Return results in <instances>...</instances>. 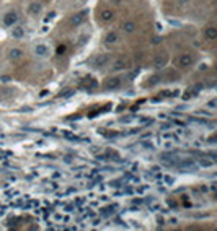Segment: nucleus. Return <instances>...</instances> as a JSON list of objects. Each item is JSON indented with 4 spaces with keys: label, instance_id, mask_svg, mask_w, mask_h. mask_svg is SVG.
<instances>
[{
    "label": "nucleus",
    "instance_id": "f257e3e1",
    "mask_svg": "<svg viewBox=\"0 0 217 231\" xmlns=\"http://www.w3.org/2000/svg\"><path fill=\"white\" fill-rule=\"evenodd\" d=\"M108 62H109V54H100V56H96L93 59L91 65H93L95 68H100V67H105Z\"/></svg>",
    "mask_w": 217,
    "mask_h": 231
},
{
    "label": "nucleus",
    "instance_id": "9b49d317",
    "mask_svg": "<svg viewBox=\"0 0 217 231\" xmlns=\"http://www.w3.org/2000/svg\"><path fill=\"white\" fill-rule=\"evenodd\" d=\"M21 56H23V51L18 49V47H13V49H10V51H8V54H7V57H8L10 60H18V59H21Z\"/></svg>",
    "mask_w": 217,
    "mask_h": 231
},
{
    "label": "nucleus",
    "instance_id": "423d86ee",
    "mask_svg": "<svg viewBox=\"0 0 217 231\" xmlns=\"http://www.w3.org/2000/svg\"><path fill=\"white\" fill-rule=\"evenodd\" d=\"M119 85H121V78H119V77H109L108 80L105 81V88H106V90H116Z\"/></svg>",
    "mask_w": 217,
    "mask_h": 231
},
{
    "label": "nucleus",
    "instance_id": "a211bd4d",
    "mask_svg": "<svg viewBox=\"0 0 217 231\" xmlns=\"http://www.w3.org/2000/svg\"><path fill=\"white\" fill-rule=\"evenodd\" d=\"M64 51H65V46H59V47H57V54H64Z\"/></svg>",
    "mask_w": 217,
    "mask_h": 231
},
{
    "label": "nucleus",
    "instance_id": "f03ea898",
    "mask_svg": "<svg viewBox=\"0 0 217 231\" xmlns=\"http://www.w3.org/2000/svg\"><path fill=\"white\" fill-rule=\"evenodd\" d=\"M18 18H20V16H18V13L15 10L13 11H7L5 16H4V25L5 26H13L15 23L18 21Z\"/></svg>",
    "mask_w": 217,
    "mask_h": 231
},
{
    "label": "nucleus",
    "instance_id": "6e6552de",
    "mask_svg": "<svg viewBox=\"0 0 217 231\" xmlns=\"http://www.w3.org/2000/svg\"><path fill=\"white\" fill-rule=\"evenodd\" d=\"M98 86V81L95 80V78L91 77H87L82 80V88H87V90H93V88Z\"/></svg>",
    "mask_w": 217,
    "mask_h": 231
},
{
    "label": "nucleus",
    "instance_id": "6ab92c4d",
    "mask_svg": "<svg viewBox=\"0 0 217 231\" xmlns=\"http://www.w3.org/2000/svg\"><path fill=\"white\" fill-rule=\"evenodd\" d=\"M201 165H203V166H211V165H212V161H204L203 160V161H201Z\"/></svg>",
    "mask_w": 217,
    "mask_h": 231
},
{
    "label": "nucleus",
    "instance_id": "f3484780",
    "mask_svg": "<svg viewBox=\"0 0 217 231\" xmlns=\"http://www.w3.org/2000/svg\"><path fill=\"white\" fill-rule=\"evenodd\" d=\"M72 93H74V91H72V90H65V91H64V93H62V95H60V96H62V98H65V96H70V95H72Z\"/></svg>",
    "mask_w": 217,
    "mask_h": 231
},
{
    "label": "nucleus",
    "instance_id": "20e7f679",
    "mask_svg": "<svg viewBox=\"0 0 217 231\" xmlns=\"http://www.w3.org/2000/svg\"><path fill=\"white\" fill-rule=\"evenodd\" d=\"M167 63H168V56L165 52L158 54V56L154 59V67H155V68H163Z\"/></svg>",
    "mask_w": 217,
    "mask_h": 231
},
{
    "label": "nucleus",
    "instance_id": "f8f14e48",
    "mask_svg": "<svg viewBox=\"0 0 217 231\" xmlns=\"http://www.w3.org/2000/svg\"><path fill=\"white\" fill-rule=\"evenodd\" d=\"M41 10H42V5L39 4V2H31L29 7H28V13L29 15H39V13H41Z\"/></svg>",
    "mask_w": 217,
    "mask_h": 231
},
{
    "label": "nucleus",
    "instance_id": "2eb2a0df",
    "mask_svg": "<svg viewBox=\"0 0 217 231\" xmlns=\"http://www.w3.org/2000/svg\"><path fill=\"white\" fill-rule=\"evenodd\" d=\"M11 36H13V38H23V36H25V29L21 28V26H15L13 29H11Z\"/></svg>",
    "mask_w": 217,
    "mask_h": 231
},
{
    "label": "nucleus",
    "instance_id": "4468645a",
    "mask_svg": "<svg viewBox=\"0 0 217 231\" xmlns=\"http://www.w3.org/2000/svg\"><path fill=\"white\" fill-rule=\"evenodd\" d=\"M204 34H206L207 39H216V38H217V28H214V26H209V28L204 31Z\"/></svg>",
    "mask_w": 217,
    "mask_h": 231
},
{
    "label": "nucleus",
    "instance_id": "ddd939ff",
    "mask_svg": "<svg viewBox=\"0 0 217 231\" xmlns=\"http://www.w3.org/2000/svg\"><path fill=\"white\" fill-rule=\"evenodd\" d=\"M118 39H119V36H118V33H116V31H109L108 34L105 36V42H106V44H116Z\"/></svg>",
    "mask_w": 217,
    "mask_h": 231
},
{
    "label": "nucleus",
    "instance_id": "4be33fe9",
    "mask_svg": "<svg viewBox=\"0 0 217 231\" xmlns=\"http://www.w3.org/2000/svg\"><path fill=\"white\" fill-rule=\"evenodd\" d=\"M46 2H49V0H46Z\"/></svg>",
    "mask_w": 217,
    "mask_h": 231
},
{
    "label": "nucleus",
    "instance_id": "aec40b11",
    "mask_svg": "<svg viewBox=\"0 0 217 231\" xmlns=\"http://www.w3.org/2000/svg\"><path fill=\"white\" fill-rule=\"evenodd\" d=\"M54 16H56V13H54V11H52V13H49V16H46V21H49V20H52Z\"/></svg>",
    "mask_w": 217,
    "mask_h": 231
},
{
    "label": "nucleus",
    "instance_id": "39448f33",
    "mask_svg": "<svg viewBox=\"0 0 217 231\" xmlns=\"http://www.w3.org/2000/svg\"><path fill=\"white\" fill-rule=\"evenodd\" d=\"M127 65H129V60H127L126 57H118V59L113 62V68H114V70H124Z\"/></svg>",
    "mask_w": 217,
    "mask_h": 231
},
{
    "label": "nucleus",
    "instance_id": "9d476101",
    "mask_svg": "<svg viewBox=\"0 0 217 231\" xmlns=\"http://www.w3.org/2000/svg\"><path fill=\"white\" fill-rule=\"evenodd\" d=\"M193 63V56L191 54H183L178 59V65L180 67H189Z\"/></svg>",
    "mask_w": 217,
    "mask_h": 231
},
{
    "label": "nucleus",
    "instance_id": "412c9836",
    "mask_svg": "<svg viewBox=\"0 0 217 231\" xmlns=\"http://www.w3.org/2000/svg\"><path fill=\"white\" fill-rule=\"evenodd\" d=\"M186 2H188V0H181V4H183V5H185V4H186Z\"/></svg>",
    "mask_w": 217,
    "mask_h": 231
},
{
    "label": "nucleus",
    "instance_id": "dca6fc26",
    "mask_svg": "<svg viewBox=\"0 0 217 231\" xmlns=\"http://www.w3.org/2000/svg\"><path fill=\"white\" fill-rule=\"evenodd\" d=\"M123 29H124V33H134L136 31V23L134 21H126L123 25Z\"/></svg>",
    "mask_w": 217,
    "mask_h": 231
},
{
    "label": "nucleus",
    "instance_id": "0eeeda50",
    "mask_svg": "<svg viewBox=\"0 0 217 231\" xmlns=\"http://www.w3.org/2000/svg\"><path fill=\"white\" fill-rule=\"evenodd\" d=\"M113 18H114V11H113L111 8H105V10H101V13H100V20H101L103 23H109V21H113Z\"/></svg>",
    "mask_w": 217,
    "mask_h": 231
},
{
    "label": "nucleus",
    "instance_id": "7ed1b4c3",
    "mask_svg": "<svg viewBox=\"0 0 217 231\" xmlns=\"http://www.w3.org/2000/svg\"><path fill=\"white\" fill-rule=\"evenodd\" d=\"M85 20H87V10H82V11H78L77 15H74V16H72L70 25H72V26H78V25H82Z\"/></svg>",
    "mask_w": 217,
    "mask_h": 231
},
{
    "label": "nucleus",
    "instance_id": "1a4fd4ad",
    "mask_svg": "<svg viewBox=\"0 0 217 231\" xmlns=\"http://www.w3.org/2000/svg\"><path fill=\"white\" fill-rule=\"evenodd\" d=\"M34 54L38 57H47V56H49V47L44 46V44H38L34 47Z\"/></svg>",
    "mask_w": 217,
    "mask_h": 231
}]
</instances>
